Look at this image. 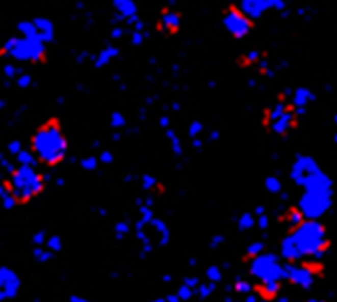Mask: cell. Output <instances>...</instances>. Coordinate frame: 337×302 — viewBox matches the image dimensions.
Masks as SVG:
<instances>
[{"mask_svg": "<svg viewBox=\"0 0 337 302\" xmlns=\"http://www.w3.org/2000/svg\"><path fill=\"white\" fill-rule=\"evenodd\" d=\"M234 289H236V292H239V294L248 296V294L253 291V283L244 281V279H237V281L234 283Z\"/></svg>", "mask_w": 337, "mask_h": 302, "instance_id": "obj_27", "label": "cell"}, {"mask_svg": "<svg viewBox=\"0 0 337 302\" xmlns=\"http://www.w3.org/2000/svg\"><path fill=\"white\" fill-rule=\"evenodd\" d=\"M150 302H166V299H153Z\"/></svg>", "mask_w": 337, "mask_h": 302, "instance_id": "obj_54", "label": "cell"}, {"mask_svg": "<svg viewBox=\"0 0 337 302\" xmlns=\"http://www.w3.org/2000/svg\"><path fill=\"white\" fill-rule=\"evenodd\" d=\"M21 279L15 269L9 266H2L0 269V299L4 302L13 300L20 292Z\"/></svg>", "mask_w": 337, "mask_h": 302, "instance_id": "obj_11", "label": "cell"}, {"mask_svg": "<svg viewBox=\"0 0 337 302\" xmlns=\"http://www.w3.org/2000/svg\"><path fill=\"white\" fill-rule=\"evenodd\" d=\"M99 159L102 161V163L109 164V163H112V161H114V154H112V151H109V150H104V151L100 153Z\"/></svg>", "mask_w": 337, "mask_h": 302, "instance_id": "obj_43", "label": "cell"}, {"mask_svg": "<svg viewBox=\"0 0 337 302\" xmlns=\"http://www.w3.org/2000/svg\"><path fill=\"white\" fill-rule=\"evenodd\" d=\"M145 40V33L143 32H134V35H132V45L135 46H140L142 43Z\"/></svg>", "mask_w": 337, "mask_h": 302, "instance_id": "obj_41", "label": "cell"}, {"mask_svg": "<svg viewBox=\"0 0 337 302\" xmlns=\"http://www.w3.org/2000/svg\"><path fill=\"white\" fill-rule=\"evenodd\" d=\"M2 72H4V77L9 80H17V77L21 74L15 63H5L2 68Z\"/></svg>", "mask_w": 337, "mask_h": 302, "instance_id": "obj_26", "label": "cell"}, {"mask_svg": "<svg viewBox=\"0 0 337 302\" xmlns=\"http://www.w3.org/2000/svg\"><path fill=\"white\" fill-rule=\"evenodd\" d=\"M281 220L288 225V232H293V230H296L298 227H301L307 220V217L304 215V212L299 209L298 205H290L287 212L281 215Z\"/></svg>", "mask_w": 337, "mask_h": 302, "instance_id": "obj_15", "label": "cell"}, {"mask_svg": "<svg viewBox=\"0 0 337 302\" xmlns=\"http://www.w3.org/2000/svg\"><path fill=\"white\" fill-rule=\"evenodd\" d=\"M263 63V53L260 49H248V51H244L237 60H236V64L242 69H250L253 66H260Z\"/></svg>", "mask_w": 337, "mask_h": 302, "instance_id": "obj_16", "label": "cell"}, {"mask_svg": "<svg viewBox=\"0 0 337 302\" xmlns=\"http://www.w3.org/2000/svg\"><path fill=\"white\" fill-rule=\"evenodd\" d=\"M214 287H216L214 283L201 284V286H199V289H197L196 292H197V296H199L201 299H208V297L211 296V294H212V291H214Z\"/></svg>", "mask_w": 337, "mask_h": 302, "instance_id": "obj_35", "label": "cell"}, {"mask_svg": "<svg viewBox=\"0 0 337 302\" xmlns=\"http://www.w3.org/2000/svg\"><path fill=\"white\" fill-rule=\"evenodd\" d=\"M183 25H185V18L178 10L163 7L160 12V17L155 21V30L163 33L165 36H176L179 35Z\"/></svg>", "mask_w": 337, "mask_h": 302, "instance_id": "obj_9", "label": "cell"}, {"mask_svg": "<svg viewBox=\"0 0 337 302\" xmlns=\"http://www.w3.org/2000/svg\"><path fill=\"white\" fill-rule=\"evenodd\" d=\"M35 30H36V36L41 43L45 45H49V43L55 41V23L53 20L48 17H35L32 18Z\"/></svg>", "mask_w": 337, "mask_h": 302, "instance_id": "obj_14", "label": "cell"}, {"mask_svg": "<svg viewBox=\"0 0 337 302\" xmlns=\"http://www.w3.org/2000/svg\"><path fill=\"white\" fill-rule=\"evenodd\" d=\"M332 120H334V125H335V127H337V114H335V115L332 117Z\"/></svg>", "mask_w": 337, "mask_h": 302, "instance_id": "obj_55", "label": "cell"}, {"mask_svg": "<svg viewBox=\"0 0 337 302\" xmlns=\"http://www.w3.org/2000/svg\"><path fill=\"white\" fill-rule=\"evenodd\" d=\"M10 187L18 201V205L30 204L46 189L45 176L32 166H18L10 171Z\"/></svg>", "mask_w": 337, "mask_h": 302, "instance_id": "obj_4", "label": "cell"}, {"mask_svg": "<svg viewBox=\"0 0 337 302\" xmlns=\"http://www.w3.org/2000/svg\"><path fill=\"white\" fill-rule=\"evenodd\" d=\"M163 281H171V276H170V274H165V276H163Z\"/></svg>", "mask_w": 337, "mask_h": 302, "instance_id": "obj_52", "label": "cell"}, {"mask_svg": "<svg viewBox=\"0 0 337 302\" xmlns=\"http://www.w3.org/2000/svg\"><path fill=\"white\" fill-rule=\"evenodd\" d=\"M304 302H329V300H326L324 297H311V299H307Z\"/></svg>", "mask_w": 337, "mask_h": 302, "instance_id": "obj_49", "label": "cell"}, {"mask_svg": "<svg viewBox=\"0 0 337 302\" xmlns=\"http://www.w3.org/2000/svg\"><path fill=\"white\" fill-rule=\"evenodd\" d=\"M0 58L12 60V63L18 64H46L49 58V48L41 41L13 35L4 41L2 48H0Z\"/></svg>", "mask_w": 337, "mask_h": 302, "instance_id": "obj_3", "label": "cell"}, {"mask_svg": "<svg viewBox=\"0 0 337 302\" xmlns=\"http://www.w3.org/2000/svg\"><path fill=\"white\" fill-rule=\"evenodd\" d=\"M120 54V51H119V48H115V46H109V48H106V49H102L100 53L96 56V63H94V66L96 68H102V66H106L109 61H112L114 58H117Z\"/></svg>", "mask_w": 337, "mask_h": 302, "instance_id": "obj_20", "label": "cell"}, {"mask_svg": "<svg viewBox=\"0 0 337 302\" xmlns=\"http://www.w3.org/2000/svg\"><path fill=\"white\" fill-rule=\"evenodd\" d=\"M281 182L278 179V176H268L265 179V189L270 194H280L281 193Z\"/></svg>", "mask_w": 337, "mask_h": 302, "instance_id": "obj_24", "label": "cell"}, {"mask_svg": "<svg viewBox=\"0 0 337 302\" xmlns=\"http://www.w3.org/2000/svg\"><path fill=\"white\" fill-rule=\"evenodd\" d=\"M46 240H48V235L45 230H40V232H35L32 235V243L35 246H41V245H46Z\"/></svg>", "mask_w": 337, "mask_h": 302, "instance_id": "obj_34", "label": "cell"}, {"mask_svg": "<svg viewBox=\"0 0 337 302\" xmlns=\"http://www.w3.org/2000/svg\"><path fill=\"white\" fill-rule=\"evenodd\" d=\"M283 289L281 281H260L253 283V294L257 296L262 302H275L280 297V292Z\"/></svg>", "mask_w": 337, "mask_h": 302, "instance_id": "obj_13", "label": "cell"}, {"mask_svg": "<svg viewBox=\"0 0 337 302\" xmlns=\"http://www.w3.org/2000/svg\"><path fill=\"white\" fill-rule=\"evenodd\" d=\"M193 294H194L193 289H189L188 286L183 284V286H179V289H178V292H176V296H178L181 300H189V299L193 297Z\"/></svg>", "mask_w": 337, "mask_h": 302, "instance_id": "obj_37", "label": "cell"}, {"mask_svg": "<svg viewBox=\"0 0 337 302\" xmlns=\"http://www.w3.org/2000/svg\"><path fill=\"white\" fill-rule=\"evenodd\" d=\"M219 138V131H216V130H212L211 133H209V140L211 142H216V140Z\"/></svg>", "mask_w": 337, "mask_h": 302, "instance_id": "obj_48", "label": "cell"}, {"mask_svg": "<svg viewBox=\"0 0 337 302\" xmlns=\"http://www.w3.org/2000/svg\"><path fill=\"white\" fill-rule=\"evenodd\" d=\"M166 302H181V299L176 294H170V296H166Z\"/></svg>", "mask_w": 337, "mask_h": 302, "instance_id": "obj_47", "label": "cell"}, {"mask_svg": "<svg viewBox=\"0 0 337 302\" xmlns=\"http://www.w3.org/2000/svg\"><path fill=\"white\" fill-rule=\"evenodd\" d=\"M112 138H114L115 142H117V140H120V133H119V135H117V133H114V135H112Z\"/></svg>", "mask_w": 337, "mask_h": 302, "instance_id": "obj_53", "label": "cell"}, {"mask_svg": "<svg viewBox=\"0 0 337 302\" xmlns=\"http://www.w3.org/2000/svg\"><path fill=\"white\" fill-rule=\"evenodd\" d=\"M32 255H33V258H35L36 261H40V263H46V261L49 260V258H51V255H53V253H51V252H45V250H43L41 246H35Z\"/></svg>", "mask_w": 337, "mask_h": 302, "instance_id": "obj_30", "label": "cell"}, {"mask_svg": "<svg viewBox=\"0 0 337 302\" xmlns=\"http://www.w3.org/2000/svg\"><path fill=\"white\" fill-rule=\"evenodd\" d=\"M206 276L209 278V281H211V283L217 284V283L222 279V271H221V268L217 266V264H212V266H209V268H208V271H206Z\"/></svg>", "mask_w": 337, "mask_h": 302, "instance_id": "obj_28", "label": "cell"}, {"mask_svg": "<svg viewBox=\"0 0 337 302\" xmlns=\"http://www.w3.org/2000/svg\"><path fill=\"white\" fill-rule=\"evenodd\" d=\"M239 7L248 18L257 21L268 10H283L287 7L284 0H244Z\"/></svg>", "mask_w": 337, "mask_h": 302, "instance_id": "obj_10", "label": "cell"}, {"mask_svg": "<svg viewBox=\"0 0 337 302\" xmlns=\"http://www.w3.org/2000/svg\"><path fill=\"white\" fill-rule=\"evenodd\" d=\"M245 302H257V296H255V294H248V296L245 297Z\"/></svg>", "mask_w": 337, "mask_h": 302, "instance_id": "obj_50", "label": "cell"}, {"mask_svg": "<svg viewBox=\"0 0 337 302\" xmlns=\"http://www.w3.org/2000/svg\"><path fill=\"white\" fill-rule=\"evenodd\" d=\"M201 131H202V122H193L191 125H189L188 133H189V136H191L193 140L197 138V135H199Z\"/></svg>", "mask_w": 337, "mask_h": 302, "instance_id": "obj_38", "label": "cell"}, {"mask_svg": "<svg viewBox=\"0 0 337 302\" xmlns=\"http://www.w3.org/2000/svg\"><path fill=\"white\" fill-rule=\"evenodd\" d=\"M263 250H265V243L263 241H253L247 246L245 253H244V263H252L255 258H258Z\"/></svg>", "mask_w": 337, "mask_h": 302, "instance_id": "obj_21", "label": "cell"}, {"mask_svg": "<svg viewBox=\"0 0 337 302\" xmlns=\"http://www.w3.org/2000/svg\"><path fill=\"white\" fill-rule=\"evenodd\" d=\"M28 146L36 161L43 166H60L69 151V142L64 133L63 120L58 115H49L30 135Z\"/></svg>", "mask_w": 337, "mask_h": 302, "instance_id": "obj_2", "label": "cell"}, {"mask_svg": "<svg viewBox=\"0 0 337 302\" xmlns=\"http://www.w3.org/2000/svg\"><path fill=\"white\" fill-rule=\"evenodd\" d=\"M114 7H115V12L125 18V21L128 18L138 17V7L135 2H132V0H115Z\"/></svg>", "mask_w": 337, "mask_h": 302, "instance_id": "obj_18", "label": "cell"}, {"mask_svg": "<svg viewBox=\"0 0 337 302\" xmlns=\"http://www.w3.org/2000/svg\"><path fill=\"white\" fill-rule=\"evenodd\" d=\"M326 276V264L321 260H304L298 263H283V279L293 286L311 289L318 279Z\"/></svg>", "mask_w": 337, "mask_h": 302, "instance_id": "obj_5", "label": "cell"}, {"mask_svg": "<svg viewBox=\"0 0 337 302\" xmlns=\"http://www.w3.org/2000/svg\"><path fill=\"white\" fill-rule=\"evenodd\" d=\"M183 284L185 286H188L189 289H199V286H201V281H199V278H196V276H193V278H185V281H183Z\"/></svg>", "mask_w": 337, "mask_h": 302, "instance_id": "obj_40", "label": "cell"}, {"mask_svg": "<svg viewBox=\"0 0 337 302\" xmlns=\"http://www.w3.org/2000/svg\"><path fill=\"white\" fill-rule=\"evenodd\" d=\"M161 125H163L165 128L170 127V120H168V117H163V119H161Z\"/></svg>", "mask_w": 337, "mask_h": 302, "instance_id": "obj_51", "label": "cell"}, {"mask_svg": "<svg viewBox=\"0 0 337 302\" xmlns=\"http://www.w3.org/2000/svg\"><path fill=\"white\" fill-rule=\"evenodd\" d=\"M321 169L319 163L313 156H298L296 161L293 163L291 168V173H290V178L295 181L298 186H303V182L309 178L311 174L318 173Z\"/></svg>", "mask_w": 337, "mask_h": 302, "instance_id": "obj_12", "label": "cell"}, {"mask_svg": "<svg viewBox=\"0 0 337 302\" xmlns=\"http://www.w3.org/2000/svg\"><path fill=\"white\" fill-rule=\"evenodd\" d=\"M15 86L18 87V89H28V87L32 86V76L27 74V72H21L15 80Z\"/></svg>", "mask_w": 337, "mask_h": 302, "instance_id": "obj_31", "label": "cell"}, {"mask_svg": "<svg viewBox=\"0 0 337 302\" xmlns=\"http://www.w3.org/2000/svg\"><path fill=\"white\" fill-rule=\"evenodd\" d=\"M127 232H128V224L120 222V224L115 225V233H117V237H119V238H122Z\"/></svg>", "mask_w": 337, "mask_h": 302, "instance_id": "obj_42", "label": "cell"}, {"mask_svg": "<svg viewBox=\"0 0 337 302\" xmlns=\"http://www.w3.org/2000/svg\"><path fill=\"white\" fill-rule=\"evenodd\" d=\"M0 197H2V209L4 210L9 212V210H13L15 207H18V201L12 193L9 178H5L2 181V186H0Z\"/></svg>", "mask_w": 337, "mask_h": 302, "instance_id": "obj_17", "label": "cell"}, {"mask_svg": "<svg viewBox=\"0 0 337 302\" xmlns=\"http://www.w3.org/2000/svg\"><path fill=\"white\" fill-rule=\"evenodd\" d=\"M142 179H143V181H142V186H143L145 190H150V189H153V187L157 186V179L153 178L151 174H145Z\"/></svg>", "mask_w": 337, "mask_h": 302, "instance_id": "obj_39", "label": "cell"}, {"mask_svg": "<svg viewBox=\"0 0 337 302\" xmlns=\"http://www.w3.org/2000/svg\"><path fill=\"white\" fill-rule=\"evenodd\" d=\"M255 225H257V217H255V213H252V212H244L240 215V218L237 220V228L240 232L250 230V228Z\"/></svg>", "mask_w": 337, "mask_h": 302, "instance_id": "obj_22", "label": "cell"}, {"mask_svg": "<svg viewBox=\"0 0 337 302\" xmlns=\"http://www.w3.org/2000/svg\"><path fill=\"white\" fill-rule=\"evenodd\" d=\"M334 142L337 143V133H334Z\"/></svg>", "mask_w": 337, "mask_h": 302, "instance_id": "obj_56", "label": "cell"}, {"mask_svg": "<svg viewBox=\"0 0 337 302\" xmlns=\"http://www.w3.org/2000/svg\"><path fill=\"white\" fill-rule=\"evenodd\" d=\"M313 99H314L313 91L309 89V87H304V86L298 87V89L293 92V97H291L295 107H306L307 102H311Z\"/></svg>", "mask_w": 337, "mask_h": 302, "instance_id": "obj_19", "label": "cell"}, {"mask_svg": "<svg viewBox=\"0 0 337 302\" xmlns=\"http://www.w3.org/2000/svg\"><path fill=\"white\" fill-rule=\"evenodd\" d=\"M111 33H112V38H122L123 30H122V28H119V26H114Z\"/></svg>", "mask_w": 337, "mask_h": 302, "instance_id": "obj_46", "label": "cell"}, {"mask_svg": "<svg viewBox=\"0 0 337 302\" xmlns=\"http://www.w3.org/2000/svg\"><path fill=\"white\" fill-rule=\"evenodd\" d=\"M224 240H225L224 235H216V237L211 240V246H212V248H217L219 245H221V243H224Z\"/></svg>", "mask_w": 337, "mask_h": 302, "instance_id": "obj_44", "label": "cell"}, {"mask_svg": "<svg viewBox=\"0 0 337 302\" xmlns=\"http://www.w3.org/2000/svg\"><path fill=\"white\" fill-rule=\"evenodd\" d=\"M257 224H258L260 228H263V230H265V228L268 227V217L265 215V213L260 215V217H257Z\"/></svg>", "mask_w": 337, "mask_h": 302, "instance_id": "obj_45", "label": "cell"}, {"mask_svg": "<svg viewBox=\"0 0 337 302\" xmlns=\"http://www.w3.org/2000/svg\"><path fill=\"white\" fill-rule=\"evenodd\" d=\"M334 204V193H327V194H322V193H304L299 197V204L298 207L304 212V215L309 218V220H316L321 215L332 207Z\"/></svg>", "mask_w": 337, "mask_h": 302, "instance_id": "obj_8", "label": "cell"}, {"mask_svg": "<svg viewBox=\"0 0 337 302\" xmlns=\"http://www.w3.org/2000/svg\"><path fill=\"white\" fill-rule=\"evenodd\" d=\"M21 151H23V146H21L20 140H12V142L7 145V153H10L12 156H18Z\"/></svg>", "mask_w": 337, "mask_h": 302, "instance_id": "obj_32", "label": "cell"}, {"mask_svg": "<svg viewBox=\"0 0 337 302\" xmlns=\"http://www.w3.org/2000/svg\"><path fill=\"white\" fill-rule=\"evenodd\" d=\"M222 25L234 40H244L257 26V21L248 18L239 4H229L222 13Z\"/></svg>", "mask_w": 337, "mask_h": 302, "instance_id": "obj_6", "label": "cell"}, {"mask_svg": "<svg viewBox=\"0 0 337 302\" xmlns=\"http://www.w3.org/2000/svg\"><path fill=\"white\" fill-rule=\"evenodd\" d=\"M46 248H48V252H51V253L60 252V250L63 248V240H61L60 235H56V233H51V235H48V240H46Z\"/></svg>", "mask_w": 337, "mask_h": 302, "instance_id": "obj_25", "label": "cell"}, {"mask_svg": "<svg viewBox=\"0 0 337 302\" xmlns=\"http://www.w3.org/2000/svg\"><path fill=\"white\" fill-rule=\"evenodd\" d=\"M15 159H17V163H18V166H32V168H35V164L38 163L36 161V158L33 156V153L32 151H21L18 156H15Z\"/></svg>", "mask_w": 337, "mask_h": 302, "instance_id": "obj_23", "label": "cell"}, {"mask_svg": "<svg viewBox=\"0 0 337 302\" xmlns=\"http://www.w3.org/2000/svg\"><path fill=\"white\" fill-rule=\"evenodd\" d=\"M250 274L260 281H283V263L273 253H262L250 263Z\"/></svg>", "mask_w": 337, "mask_h": 302, "instance_id": "obj_7", "label": "cell"}, {"mask_svg": "<svg viewBox=\"0 0 337 302\" xmlns=\"http://www.w3.org/2000/svg\"><path fill=\"white\" fill-rule=\"evenodd\" d=\"M332 248V240L329 237L327 227L319 220H309L288 232L280 241V256L284 263H298L303 258L321 260Z\"/></svg>", "mask_w": 337, "mask_h": 302, "instance_id": "obj_1", "label": "cell"}, {"mask_svg": "<svg viewBox=\"0 0 337 302\" xmlns=\"http://www.w3.org/2000/svg\"><path fill=\"white\" fill-rule=\"evenodd\" d=\"M81 166H83V169H86V171H92V169L97 168V158L89 154V156L81 159Z\"/></svg>", "mask_w": 337, "mask_h": 302, "instance_id": "obj_33", "label": "cell"}, {"mask_svg": "<svg viewBox=\"0 0 337 302\" xmlns=\"http://www.w3.org/2000/svg\"><path fill=\"white\" fill-rule=\"evenodd\" d=\"M166 136L170 138V142H171V146H173V151H174V154H176V156H181V142H179V138L176 136V133H174L173 130L168 128V130H166Z\"/></svg>", "mask_w": 337, "mask_h": 302, "instance_id": "obj_29", "label": "cell"}, {"mask_svg": "<svg viewBox=\"0 0 337 302\" xmlns=\"http://www.w3.org/2000/svg\"><path fill=\"white\" fill-rule=\"evenodd\" d=\"M111 127L112 128H122L125 127V117L120 112H114L111 117Z\"/></svg>", "mask_w": 337, "mask_h": 302, "instance_id": "obj_36", "label": "cell"}]
</instances>
